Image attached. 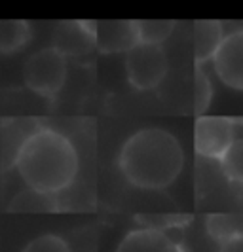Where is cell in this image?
<instances>
[{
	"mask_svg": "<svg viewBox=\"0 0 243 252\" xmlns=\"http://www.w3.org/2000/svg\"><path fill=\"white\" fill-rule=\"evenodd\" d=\"M126 53V72L133 88L144 91L158 88L164 82L167 74V55L162 46L137 42Z\"/></svg>",
	"mask_w": 243,
	"mask_h": 252,
	"instance_id": "cell-4",
	"label": "cell"
},
{
	"mask_svg": "<svg viewBox=\"0 0 243 252\" xmlns=\"http://www.w3.org/2000/svg\"><path fill=\"white\" fill-rule=\"evenodd\" d=\"M120 169L129 184L141 189H164L184 167L179 140L160 127L141 129L120 150Z\"/></svg>",
	"mask_w": 243,
	"mask_h": 252,
	"instance_id": "cell-2",
	"label": "cell"
},
{
	"mask_svg": "<svg viewBox=\"0 0 243 252\" xmlns=\"http://www.w3.org/2000/svg\"><path fill=\"white\" fill-rule=\"evenodd\" d=\"M31 25L27 21H2L0 23V51L6 55L17 53L31 40Z\"/></svg>",
	"mask_w": 243,
	"mask_h": 252,
	"instance_id": "cell-14",
	"label": "cell"
},
{
	"mask_svg": "<svg viewBox=\"0 0 243 252\" xmlns=\"http://www.w3.org/2000/svg\"><path fill=\"white\" fill-rule=\"evenodd\" d=\"M224 31L218 21H196L194 23V57L196 64H204L213 57Z\"/></svg>",
	"mask_w": 243,
	"mask_h": 252,
	"instance_id": "cell-11",
	"label": "cell"
},
{
	"mask_svg": "<svg viewBox=\"0 0 243 252\" xmlns=\"http://www.w3.org/2000/svg\"><path fill=\"white\" fill-rule=\"evenodd\" d=\"M8 209L12 213H51L57 211V195L27 188L13 197Z\"/></svg>",
	"mask_w": 243,
	"mask_h": 252,
	"instance_id": "cell-12",
	"label": "cell"
},
{
	"mask_svg": "<svg viewBox=\"0 0 243 252\" xmlns=\"http://www.w3.org/2000/svg\"><path fill=\"white\" fill-rule=\"evenodd\" d=\"M135 29L139 42L162 46V42L171 36L175 21H135Z\"/></svg>",
	"mask_w": 243,
	"mask_h": 252,
	"instance_id": "cell-16",
	"label": "cell"
},
{
	"mask_svg": "<svg viewBox=\"0 0 243 252\" xmlns=\"http://www.w3.org/2000/svg\"><path fill=\"white\" fill-rule=\"evenodd\" d=\"M21 252H70L69 243L53 233H44L38 235L31 243H27V247Z\"/></svg>",
	"mask_w": 243,
	"mask_h": 252,
	"instance_id": "cell-18",
	"label": "cell"
},
{
	"mask_svg": "<svg viewBox=\"0 0 243 252\" xmlns=\"http://www.w3.org/2000/svg\"><path fill=\"white\" fill-rule=\"evenodd\" d=\"M35 129L38 127L33 120H4V127H2V167L4 169L6 167L12 169L17 150Z\"/></svg>",
	"mask_w": 243,
	"mask_h": 252,
	"instance_id": "cell-10",
	"label": "cell"
},
{
	"mask_svg": "<svg viewBox=\"0 0 243 252\" xmlns=\"http://www.w3.org/2000/svg\"><path fill=\"white\" fill-rule=\"evenodd\" d=\"M116 252H182L177 239L167 231H158L150 227L133 229L122 239Z\"/></svg>",
	"mask_w": 243,
	"mask_h": 252,
	"instance_id": "cell-9",
	"label": "cell"
},
{
	"mask_svg": "<svg viewBox=\"0 0 243 252\" xmlns=\"http://www.w3.org/2000/svg\"><path fill=\"white\" fill-rule=\"evenodd\" d=\"M23 82L38 97L53 101L67 82V57L53 46L33 53L23 66Z\"/></svg>",
	"mask_w": 243,
	"mask_h": 252,
	"instance_id": "cell-3",
	"label": "cell"
},
{
	"mask_svg": "<svg viewBox=\"0 0 243 252\" xmlns=\"http://www.w3.org/2000/svg\"><path fill=\"white\" fill-rule=\"evenodd\" d=\"M218 252H243V237H236V239L220 243Z\"/></svg>",
	"mask_w": 243,
	"mask_h": 252,
	"instance_id": "cell-20",
	"label": "cell"
},
{
	"mask_svg": "<svg viewBox=\"0 0 243 252\" xmlns=\"http://www.w3.org/2000/svg\"><path fill=\"white\" fill-rule=\"evenodd\" d=\"M142 227H150L158 231H169L190 222V216H137Z\"/></svg>",
	"mask_w": 243,
	"mask_h": 252,
	"instance_id": "cell-19",
	"label": "cell"
},
{
	"mask_svg": "<svg viewBox=\"0 0 243 252\" xmlns=\"http://www.w3.org/2000/svg\"><path fill=\"white\" fill-rule=\"evenodd\" d=\"M13 167L27 188L57 195L76 178L78 154L63 133L38 127L17 150Z\"/></svg>",
	"mask_w": 243,
	"mask_h": 252,
	"instance_id": "cell-1",
	"label": "cell"
},
{
	"mask_svg": "<svg viewBox=\"0 0 243 252\" xmlns=\"http://www.w3.org/2000/svg\"><path fill=\"white\" fill-rule=\"evenodd\" d=\"M205 229L217 243L243 237V215H211L205 220Z\"/></svg>",
	"mask_w": 243,
	"mask_h": 252,
	"instance_id": "cell-13",
	"label": "cell"
},
{
	"mask_svg": "<svg viewBox=\"0 0 243 252\" xmlns=\"http://www.w3.org/2000/svg\"><path fill=\"white\" fill-rule=\"evenodd\" d=\"M220 165L228 180L243 184V139L232 140V144L220 156Z\"/></svg>",
	"mask_w": 243,
	"mask_h": 252,
	"instance_id": "cell-15",
	"label": "cell"
},
{
	"mask_svg": "<svg viewBox=\"0 0 243 252\" xmlns=\"http://www.w3.org/2000/svg\"><path fill=\"white\" fill-rule=\"evenodd\" d=\"M95 21H63L55 27L53 48L65 57L86 55L95 48Z\"/></svg>",
	"mask_w": 243,
	"mask_h": 252,
	"instance_id": "cell-7",
	"label": "cell"
},
{
	"mask_svg": "<svg viewBox=\"0 0 243 252\" xmlns=\"http://www.w3.org/2000/svg\"><path fill=\"white\" fill-rule=\"evenodd\" d=\"M213 101V86L202 64H196L194 70V112L204 114Z\"/></svg>",
	"mask_w": 243,
	"mask_h": 252,
	"instance_id": "cell-17",
	"label": "cell"
},
{
	"mask_svg": "<svg viewBox=\"0 0 243 252\" xmlns=\"http://www.w3.org/2000/svg\"><path fill=\"white\" fill-rule=\"evenodd\" d=\"M234 140V122L218 116H202L194 126V148L204 158L220 159Z\"/></svg>",
	"mask_w": 243,
	"mask_h": 252,
	"instance_id": "cell-5",
	"label": "cell"
},
{
	"mask_svg": "<svg viewBox=\"0 0 243 252\" xmlns=\"http://www.w3.org/2000/svg\"><path fill=\"white\" fill-rule=\"evenodd\" d=\"M93 42L101 53L129 51L139 42L135 21H95Z\"/></svg>",
	"mask_w": 243,
	"mask_h": 252,
	"instance_id": "cell-8",
	"label": "cell"
},
{
	"mask_svg": "<svg viewBox=\"0 0 243 252\" xmlns=\"http://www.w3.org/2000/svg\"><path fill=\"white\" fill-rule=\"evenodd\" d=\"M211 59L220 82L243 91V29L222 38Z\"/></svg>",
	"mask_w": 243,
	"mask_h": 252,
	"instance_id": "cell-6",
	"label": "cell"
}]
</instances>
